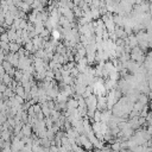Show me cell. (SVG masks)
<instances>
[{"label":"cell","instance_id":"cell-1","mask_svg":"<svg viewBox=\"0 0 152 152\" xmlns=\"http://www.w3.org/2000/svg\"><path fill=\"white\" fill-rule=\"evenodd\" d=\"M138 100H139V102H140L141 104H144V106H147V103H148V101H150L148 96L145 95V94H140V95L138 96Z\"/></svg>","mask_w":152,"mask_h":152},{"label":"cell","instance_id":"cell-2","mask_svg":"<svg viewBox=\"0 0 152 152\" xmlns=\"http://www.w3.org/2000/svg\"><path fill=\"white\" fill-rule=\"evenodd\" d=\"M129 44H131L132 48H137L138 46V39H137L135 36H131L129 37Z\"/></svg>","mask_w":152,"mask_h":152},{"label":"cell","instance_id":"cell-3","mask_svg":"<svg viewBox=\"0 0 152 152\" xmlns=\"http://www.w3.org/2000/svg\"><path fill=\"white\" fill-rule=\"evenodd\" d=\"M53 36H55L56 38H58V36H59V33H58L57 31H55V32H53Z\"/></svg>","mask_w":152,"mask_h":152}]
</instances>
